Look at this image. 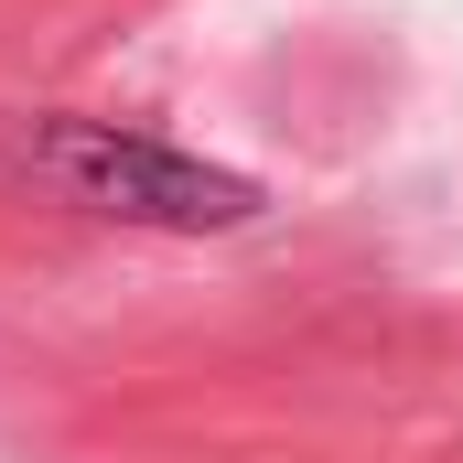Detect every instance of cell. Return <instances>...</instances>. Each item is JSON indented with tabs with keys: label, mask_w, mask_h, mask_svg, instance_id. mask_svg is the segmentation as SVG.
I'll return each instance as SVG.
<instances>
[{
	"label": "cell",
	"mask_w": 463,
	"mask_h": 463,
	"mask_svg": "<svg viewBox=\"0 0 463 463\" xmlns=\"http://www.w3.org/2000/svg\"><path fill=\"white\" fill-rule=\"evenodd\" d=\"M33 162H43L76 205L118 216V227L216 237V227H248V216H259V184H248V173H216V162H194V151H173V140H140V129H118V118H43V129H33Z\"/></svg>",
	"instance_id": "obj_1"
}]
</instances>
